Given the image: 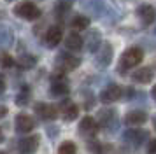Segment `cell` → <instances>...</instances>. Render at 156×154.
I'll return each instance as SVG.
<instances>
[{
	"mask_svg": "<svg viewBox=\"0 0 156 154\" xmlns=\"http://www.w3.org/2000/svg\"><path fill=\"white\" fill-rule=\"evenodd\" d=\"M0 67L2 68H11V67H14V58L5 53V51H0Z\"/></svg>",
	"mask_w": 156,
	"mask_h": 154,
	"instance_id": "d4e9b609",
	"label": "cell"
},
{
	"mask_svg": "<svg viewBox=\"0 0 156 154\" xmlns=\"http://www.w3.org/2000/svg\"><path fill=\"white\" fill-rule=\"evenodd\" d=\"M35 119L28 114H18L16 116V131L20 133H30L35 128Z\"/></svg>",
	"mask_w": 156,
	"mask_h": 154,
	"instance_id": "30bf717a",
	"label": "cell"
},
{
	"mask_svg": "<svg viewBox=\"0 0 156 154\" xmlns=\"http://www.w3.org/2000/svg\"><path fill=\"white\" fill-rule=\"evenodd\" d=\"M12 44V32L5 25H0V47H9Z\"/></svg>",
	"mask_w": 156,
	"mask_h": 154,
	"instance_id": "d6986e66",
	"label": "cell"
},
{
	"mask_svg": "<svg viewBox=\"0 0 156 154\" xmlns=\"http://www.w3.org/2000/svg\"><path fill=\"white\" fill-rule=\"evenodd\" d=\"M4 142V131H2V128H0V144Z\"/></svg>",
	"mask_w": 156,
	"mask_h": 154,
	"instance_id": "4dcf8cb0",
	"label": "cell"
},
{
	"mask_svg": "<svg viewBox=\"0 0 156 154\" xmlns=\"http://www.w3.org/2000/svg\"><path fill=\"white\" fill-rule=\"evenodd\" d=\"M35 114L39 116V117H42L44 121H55V119L58 117L60 110H58L56 105L39 102V103H35Z\"/></svg>",
	"mask_w": 156,
	"mask_h": 154,
	"instance_id": "277c9868",
	"label": "cell"
},
{
	"mask_svg": "<svg viewBox=\"0 0 156 154\" xmlns=\"http://www.w3.org/2000/svg\"><path fill=\"white\" fill-rule=\"evenodd\" d=\"M102 46V39H100V32L98 30H91L90 35H88V51L90 53H97L98 47Z\"/></svg>",
	"mask_w": 156,
	"mask_h": 154,
	"instance_id": "ac0fdd59",
	"label": "cell"
},
{
	"mask_svg": "<svg viewBox=\"0 0 156 154\" xmlns=\"http://www.w3.org/2000/svg\"><path fill=\"white\" fill-rule=\"evenodd\" d=\"M39 135H28V137H23L20 140V144H18V149H20V152L23 154H34L37 151V147H39Z\"/></svg>",
	"mask_w": 156,
	"mask_h": 154,
	"instance_id": "ba28073f",
	"label": "cell"
},
{
	"mask_svg": "<svg viewBox=\"0 0 156 154\" xmlns=\"http://www.w3.org/2000/svg\"><path fill=\"white\" fill-rule=\"evenodd\" d=\"M58 154H77V145L70 140H65L58 147Z\"/></svg>",
	"mask_w": 156,
	"mask_h": 154,
	"instance_id": "7402d4cb",
	"label": "cell"
},
{
	"mask_svg": "<svg viewBox=\"0 0 156 154\" xmlns=\"http://www.w3.org/2000/svg\"><path fill=\"white\" fill-rule=\"evenodd\" d=\"M28 100H30V89H28V86H25L20 93H18V96H16V105H27L28 103Z\"/></svg>",
	"mask_w": 156,
	"mask_h": 154,
	"instance_id": "484cf974",
	"label": "cell"
},
{
	"mask_svg": "<svg viewBox=\"0 0 156 154\" xmlns=\"http://www.w3.org/2000/svg\"><path fill=\"white\" fill-rule=\"evenodd\" d=\"M79 131L84 138H95V135L98 131V126L95 123V117L91 116H84L79 123Z\"/></svg>",
	"mask_w": 156,
	"mask_h": 154,
	"instance_id": "8992f818",
	"label": "cell"
},
{
	"mask_svg": "<svg viewBox=\"0 0 156 154\" xmlns=\"http://www.w3.org/2000/svg\"><path fill=\"white\" fill-rule=\"evenodd\" d=\"M63 39V28L62 25H53L51 28H48V32L44 35V44L48 47H56L58 44Z\"/></svg>",
	"mask_w": 156,
	"mask_h": 154,
	"instance_id": "5b68a950",
	"label": "cell"
},
{
	"mask_svg": "<svg viewBox=\"0 0 156 154\" xmlns=\"http://www.w3.org/2000/svg\"><path fill=\"white\" fill-rule=\"evenodd\" d=\"M137 16H139V19L142 21V25L149 26V25H153V21H154V7L142 4V5L137 7Z\"/></svg>",
	"mask_w": 156,
	"mask_h": 154,
	"instance_id": "4fadbf2b",
	"label": "cell"
},
{
	"mask_svg": "<svg viewBox=\"0 0 156 154\" xmlns=\"http://www.w3.org/2000/svg\"><path fill=\"white\" fill-rule=\"evenodd\" d=\"M5 116H7V107L5 105H0V119L5 117Z\"/></svg>",
	"mask_w": 156,
	"mask_h": 154,
	"instance_id": "f546056e",
	"label": "cell"
},
{
	"mask_svg": "<svg viewBox=\"0 0 156 154\" xmlns=\"http://www.w3.org/2000/svg\"><path fill=\"white\" fill-rule=\"evenodd\" d=\"M125 140H126L128 144H132V145H142L146 140H147V133L142 131V130H137V128H133V130H128L126 133H125Z\"/></svg>",
	"mask_w": 156,
	"mask_h": 154,
	"instance_id": "5bb4252c",
	"label": "cell"
},
{
	"mask_svg": "<svg viewBox=\"0 0 156 154\" xmlns=\"http://www.w3.org/2000/svg\"><path fill=\"white\" fill-rule=\"evenodd\" d=\"M144 60V51L140 47H128L123 56H121V63H119V72L125 74L128 68L132 67H137L139 63Z\"/></svg>",
	"mask_w": 156,
	"mask_h": 154,
	"instance_id": "6da1fadb",
	"label": "cell"
},
{
	"mask_svg": "<svg viewBox=\"0 0 156 154\" xmlns=\"http://www.w3.org/2000/svg\"><path fill=\"white\" fill-rule=\"evenodd\" d=\"M7 2H12V0H7Z\"/></svg>",
	"mask_w": 156,
	"mask_h": 154,
	"instance_id": "d6a6232c",
	"label": "cell"
},
{
	"mask_svg": "<svg viewBox=\"0 0 156 154\" xmlns=\"http://www.w3.org/2000/svg\"><path fill=\"white\" fill-rule=\"evenodd\" d=\"M95 123H97V126H102V128H112V123H116V112H114V109H104V110L98 112V116H97V119H95Z\"/></svg>",
	"mask_w": 156,
	"mask_h": 154,
	"instance_id": "8fae6325",
	"label": "cell"
},
{
	"mask_svg": "<svg viewBox=\"0 0 156 154\" xmlns=\"http://www.w3.org/2000/svg\"><path fill=\"white\" fill-rule=\"evenodd\" d=\"M154 152H156V142L151 138L147 144V154H154Z\"/></svg>",
	"mask_w": 156,
	"mask_h": 154,
	"instance_id": "83f0119b",
	"label": "cell"
},
{
	"mask_svg": "<svg viewBox=\"0 0 156 154\" xmlns=\"http://www.w3.org/2000/svg\"><path fill=\"white\" fill-rule=\"evenodd\" d=\"M18 63L21 65L23 68H34L37 63V58L34 54H28V53H25V54L20 56V60H18Z\"/></svg>",
	"mask_w": 156,
	"mask_h": 154,
	"instance_id": "603a6c76",
	"label": "cell"
},
{
	"mask_svg": "<svg viewBox=\"0 0 156 154\" xmlns=\"http://www.w3.org/2000/svg\"><path fill=\"white\" fill-rule=\"evenodd\" d=\"M58 110H62V116H63L65 121H74L79 116V107L74 102H69V100H65V103L60 105Z\"/></svg>",
	"mask_w": 156,
	"mask_h": 154,
	"instance_id": "9a60e30c",
	"label": "cell"
},
{
	"mask_svg": "<svg viewBox=\"0 0 156 154\" xmlns=\"http://www.w3.org/2000/svg\"><path fill=\"white\" fill-rule=\"evenodd\" d=\"M83 44H84V39L77 32H70V33L67 35V39H65V46H67L69 51H79V49L83 47Z\"/></svg>",
	"mask_w": 156,
	"mask_h": 154,
	"instance_id": "e0dca14e",
	"label": "cell"
},
{
	"mask_svg": "<svg viewBox=\"0 0 156 154\" xmlns=\"http://www.w3.org/2000/svg\"><path fill=\"white\" fill-rule=\"evenodd\" d=\"M112 46L109 44V42H104L102 46L98 47V53H97V65H98V68H105L111 65L112 61Z\"/></svg>",
	"mask_w": 156,
	"mask_h": 154,
	"instance_id": "52a82bcc",
	"label": "cell"
},
{
	"mask_svg": "<svg viewBox=\"0 0 156 154\" xmlns=\"http://www.w3.org/2000/svg\"><path fill=\"white\" fill-rule=\"evenodd\" d=\"M69 84L65 82H51V95L53 96H67L69 95Z\"/></svg>",
	"mask_w": 156,
	"mask_h": 154,
	"instance_id": "ffe728a7",
	"label": "cell"
},
{
	"mask_svg": "<svg viewBox=\"0 0 156 154\" xmlns=\"http://www.w3.org/2000/svg\"><path fill=\"white\" fill-rule=\"evenodd\" d=\"M81 65V58L79 56H74L70 53H63V54L56 56V67L63 72H69V70H76Z\"/></svg>",
	"mask_w": 156,
	"mask_h": 154,
	"instance_id": "3957f363",
	"label": "cell"
},
{
	"mask_svg": "<svg viewBox=\"0 0 156 154\" xmlns=\"http://www.w3.org/2000/svg\"><path fill=\"white\" fill-rule=\"evenodd\" d=\"M69 11H70V4H69V2L60 0V2H56V4H55V16H56L58 19H60V18H63Z\"/></svg>",
	"mask_w": 156,
	"mask_h": 154,
	"instance_id": "cb8c5ba5",
	"label": "cell"
},
{
	"mask_svg": "<svg viewBox=\"0 0 156 154\" xmlns=\"http://www.w3.org/2000/svg\"><path fill=\"white\" fill-rule=\"evenodd\" d=\"M0 154H5V152H2V151H0Z\"/></svg>",
	"mask_w": 156,
	"mask_h": 154,
	"instance_id": "1f68e13d",
	"label": "cell"
},
{
	"mask_svg": "<svg viewBox=\"0 0 156 154\" xmlns=\"http://www.w3.org/2000/svg\"><path fill=\"white\" fill-rule=\"evenodd\" d=\"M121 86L118 84H111V86H107L105 89L100 93V100H102V103H112V102H118L121 98Z\"/></svg>",
	"mask_w": 156,
	"mask_h": 154,
	"instance_id": "9c48e42d",
	"label": "cell"
},
{
	"mask_svg": "<svg viewBox=\"0 0 156 154\" xmlns=\"http://www.w3.org/2000/svg\"><path fill=\"white\" fill-rule=\"evenodd\" d=\"M147 121V114L144 110H132L125 116V123L128 126H140Z\"/></svg>",
	"mask_w": 156,
	"mask_h": 154,
	"instance_id": "2e32d148",
	"label": "cell"
},
{
	"mask_svg": "<svg viewBox=\"0 0 156 154\" xmlns=\"http://www.w3.org/2000/svg\"><path fill=\"white\" fill-rule=\"evenodd\" d=\"M153 77H154V70H153V67H140V68H137L133 74H132V79H133L135 82H140V84L151 82Z\"/></svg>",
	"mask_w": 156,
	"mask_h": 154,
	"instance_id": "7c38bea8",
	"label": "cell"
},
{
	"mask_svg": "<svg viewBox=\"0 0 156 154\" xmlns=\"http://www.w3.org/2000/svg\"><path fill=\"white\" fill-rule=\"evenodd\" d=\"M88 25H90V18L88 16H81V14H77L76 18H72V21H70V26L74 30H84V28H88Z\"/></svg>",
	"mask_w": 156,
	"mask_h": 154,
	"instance_id": "44dd1931",
	"label": "cell"
},
{
	"mask_svg": "<svg viewBox=\"0 0 156 154\" xmlns=\"http://www.w3.org/2000/svg\"><path fill=\"white\" fill-rule=\"evenodd\" d=\"M5 89V77H4V74H0V93Z\"/></svg>",
	"mask_w": 156,
	"mask_h": 154,
	"instance_id": "f1b7e54d",
	"label": "cell"
},
{
	"mask_svg": "<svg viewBox=\"0 0 156 154\" xmlns=\"http://www.w3.org/2000/svg\"><path fill=\"white\" fill-rule=\"evenodd\" d=\"M95 105V98H93V95L90 93V96H86L84 95V107L86 109H90V107H93Z\"/></svg>",
	"mask_w": 156,
	"mask_h": 154,
	"instance_id": "4316f807",
	"label": "cell"
},
{
	"mask_svg": "<svg viewBox=\"0 0 156 154\" xmlns=\"http://www.w3.org/2000/svg\"><path fill=\"white\" fill-rule=\"evenodd\" d=\"M14 14L20 16V18H25V19H37L41 18V9L34 4V2H23L20 5L14 7Z\"/></svg>",
	"mask_w": 156,
	"mask_h": 154,
	"instance_id": "7a4b0ae2",
	"label": "cell"
}]
</instances>
